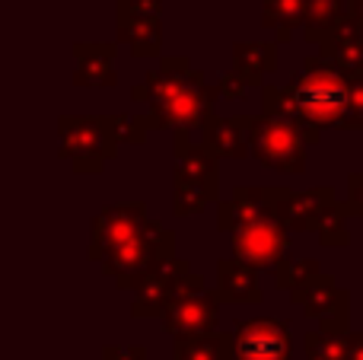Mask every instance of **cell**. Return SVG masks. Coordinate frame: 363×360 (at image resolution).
<instances>
[{"mask_svg": "<svg viewBox=\"0 0 363 360\" xmlns=\"http://www.w3.org/2000/svg\"><path fill=\"white\" fill-rule=\"evenodd\" d=\"M262 112L296 121L306 140H319L322 128L354 121V80H347L325 57H309L306 67L287 86L262 89Z\"/></svg>", "mask_w": 363, "mask_h": 360, "instance_id": "6da1fadb", "label": "cell"}, {"mask_svg": "<svg viewBox=\"0 0 363 360\" xmlns=\"http://www.w3.org/2000/svg\"><path fill=\"white\" fill-rule=\"evenodd\" d=\"M131 99L150 106L147 115L153 121V131L188 134L204 128L220 96L217 86H211L188 57H163L160 67L150 70L144 83L131 89Z\"/></svg>", "mask_w": 363, "mask_h": 360, "instance_id": "7a4b0ae2", "label": "cell"}, {"mask_svg": "<svg viewBox=\"0 0 363 360\" xmlns=\"http://www.w3.org/2000/svg\"><path fill=\"white\" fill-rule=\"evenodd\" d=\"M176 255V236L157 220H147V227L140 233L128 236L125 242L106 249V252L96 259V265L102 268L108 281H115V287L121 291H131L153 265H160L163 259Z\"/></svg>", "mask_w": 363, "mask_h": 360, "instance_id": "3957f363", "label": "cell"}, {"mask_svg": "<svg viewBox=\"0 0 363 360\" xmlns=\"http://www.w3.org/2000/svg\"><path fill=\"white\" fill-rule=\"evenodd\" d=\"M213 201H217V157L204 144H188V134H176L172 210L179 217H191Z\"/></svg>", "mask_w": 363, "mask_h": 360, "instance_id": "277c9868", "label": "cell"}, {"mask_svg": "<svg viewBox=\"0 0 363 360\" xmlns=\"http://www.w3.org/2000/svg\"><path fill=\"white\" fill-rule=\"evenodd\" d=\"M306 134L296 121L284 115H252L249 128V157L284 176H300L306 169Z\"/></svg>", "mask_w": 363, "mask_h": 360, "instance_id": "5b68a950", "label": "cell"}, {"mask_svg": "<svg viewBox=\"0 0 363 360\" xmlns=\"http://www.w3.org/2000/svg\"><path fill=\"white\" fill-rule=\"evenodd\" d=\"M57 134H61V157L74 163V169L83 176L102 172L118 153V144L108 131V115H61Z\"/></svg>", "mask_w": 363, "mask_h": 360, "instance_id": "8992f818", "label": "cell"}, {"mask_svg": "<svg viewBox=\"0 0 363 360\" xmlns=\"http://www.w3.org/2000/svg\"><path fill=\"white\" fill-rule=\"evenodd\" d=\"M163 329L172 338H194V335H207V332H217L220 322V300L211 287L204 284L201 274H188L185 284H182L179 297L172 300L163 310Z\"/></svg>", "mask_w": 363, "mask_h": 360, "instance_id": "52a82bcc", "label": "cell"}, {"mask_svg": "<svg viewBox=\"0 0 363 360\" xmlns=\"http://www.w3.org/2000/svg\"><path fill=\"white\" fill-rule=\"evenodd\" d=\"M233 255L255 268H274L290 252V230L277 217L262 214L230 233Z\"/></svg>", "mask_w": 363, "mask_h": 360, "instance_id": "ba28073f", "label": "cell"}, {"mask_svg": "<svg viewBox=\"0 0 363 360\" xmlns=\"http://www.w3.org/2000/svg\"><path fill=\"white\" fill-rule=\"evenodd\" d=\"M191 274V265L185 259H163L160 265H153L138 284L131 287V316L134 319H160L163 310L179 297L185 278Z\"/></svg>", "mask_w": 363, "mask_h": 360, "instance_id": "9c48e42d", "label": "cell"}, {"mask_svg": "<svg viewBox=\"0 0 363 360\" xmlns=\"http://www.w3.org/2000/svg\"><path fill=\"white\" fill-rule=\"evenodd\" d=\"M294 338L281 319H245L230 335V360H290Z\"/></svg>", "mask_w": 363, "mask_h": 360, "instance_id": "30bf717a", "label": "cell"}, {"mask_svg": "<svg viewBox=\"0 0 363 360\" xmlns=\"http://www.w3.org/2000/svg\"><path fill=\"white\" fill-rule=\"evenodd\" d=\"M332 189L315 191H290V189H268V210L271 217L287 230H315L319 220L332 210Z\"/></svg>", "mask_w": 363, "mask_h": 360, "instance_id": "8fae6325", "label": "cell"}, {"mask_svg": "<svg viewBox=\"0 0 363 360\" xmlns=\"http://www.w3.org/2000/svg\"><path fill=\"white\" fill-rule=\"evenodd\" d=\"M290 300L306 313L309 319H319L322 329L345 332L347 329V291L335 287L328 274H319L309 284L290 291Z\"/></svg>", "mask_w": 363, "mask_h": 360, "instance_id": "7c38bea8", "label": "cell"}, {"mask_svg": "<svg viewBox=\"0 0 363 360\" xmlns=\"http://www.w3.org/2000/svg\"><path fill=\"white\" fill-rule=\"evenodd\" d=\"M147 208L140 201H121V204H108L99 214L93 217V236H89V259H99L106 249L125 242L128 236L140 233L147 227Z\"/></svg>", "mask_w": 363, "mask_h": 360, "instance_id": "4fadbf2b", "label": "cell"}, {"mask_svg": "<svg viewBox=\"0 0 363 360\" xmlns=\"http://www.w3.org/2000/svg\"><path fill=\"white\" fill-rule=\"evenodd\" d=\"M118 42L128 45L134 57H157L163 48V26H160V13L138 10L128 0H118Z\"/></svg>", "mask_w": 363, "mask_h": 360, "instance_id": "5bb4252c", "label": "cell"}, {"mask_svg": "<svg viewBox=\"0 0 363 360\" xmlns=\"http://www.w3.org/2000/svg\"><path fill=\"white\" fill-rule=\"evenodd\" d=\"M322 55L328 64L341 70L347 80H363V29L351 16H345L328 35L319 42Z\"/></svg>", "mask_w": 363, "mask_h": 360, "instance_id": "9a60e30c", "label": "cell"}, {"mask_svg": "<svg viewBox=\"0 0 363 360\" xmlns=\"http://www.w3.org/2000/svg\"><path fill=\"white\" fill-rule=\"evenodd\" d=\"M220 303L233 306H258L262 303V287H258V268L242 259L217 261V287H213Z\"/></svg>", "mask_w": 363, "mask_h": 360, "instance_id": "2e32d148", "label": "cell"}, {"mask_svg": "<svg viewBox=\"0 0 363 360\" xmlns=\"http://www.w3.org/2000/svg\"><path fill=\"white\" fill-rule=\"evenodd\" d=\"M115 42H77L74 45V83L77 86H115Z\"/></svg>", "mask_w": 363, "mask_h": 360, "instance_id": "e0dca14e", "label": "cell"}, {"mask_svg": "<svg viewBox=\"0 0 363 360\" xmlns=\"http://www.w3.org/2000/svg\"><path fill=\"white\" fill-rule=\"evenodd\" d=\"M249 128L252 115H236V118H220L211 115L201 128V144L213 153V157L226 159H245L249 157Z\"/></svg>", "mask_w": 363, "mask_h": 360, "instance_id": "ac0fdd59", "label": "cell"}, {"mask_svg": "<svg viewBox=\"0 0 363 360\" xmlns=\"http://www.w3.org/2000/svg\"><path fill=\"white\" fill-rule=\"evenodd\" d=\"M233 70L249 86L264 83V77L277 70V45L274 42H236L233 45Z\"/></svg>", "mask_w": 363, "mask_h": 360, "instance_id": "d6986e66", "label": "cell"}, {"mask_svg": "<svg viewBox=\"0 0 363 360\" xmlns=\"http://www.w3.org/2000/svg\"><path fill=\"white\" fill-rule=\"evenodd\" d=\"M262 214H271L268 210V189H236L230 201H223L217 208V227L223 233H233L236 227L255 220Z\"/></svg>", "mask_w": 363, "mask_h": 360, "instance_id": "ffe728a7", "label": "cell"}, {"mask_svg": "<svg viewBox=\"0 0 363 360\" xmlns=\"http://www.w3.org/2000/svg\"><path fill=\"white\" fill-rule=\"evenodd\" d=\"M306 6L309 0H262V23L274 29L277 42H287L306 19Z\"/></svg>", "mask_w": 363, "mask_h": 360, "instance_id": "44dd1931", "label": "cell"}, {"mask_svg": "<svg viewBox=\"0 0 363 360\" xmlns=\"http://www.w3.org/2000/svg\"><path fill=\"white\" fill-rule=\"evenodd\" d=\"M347 10H351V0H309L306 19H303L306 38L309 42H322L328 35V29H335L347 16Z\"/></svg>", "mask_w": 363, "mask_h": 360, "instance_id": "7402d4cb", "label": "cell"}, {"mask_svg": "<svg viewBox=\"0 0 363 360\" xmlns=\"http://www.w3.org/2000/svg\"><path fill=\"white\" fill-rule=\"evenodd\" d=\"M172 360H230V335L207 332V335L179 338Z\"/></svg>", "mask_w": 363, "mask_h": 360, "instance_id": "603a6c76", "label": "cell"}, {"mask_svg": "<svg viewBox=\"0 0 363 360\" xmlns=\"http://www.w3.org/2000/svg\"><path fill=\"white\" fill-rule=\"evenodd\" d=\"M306 360H347V335L345 332H332V329L309 332Z\"/></svg>", "mask_w": 363, "mask_h": 360, "instance_id": "cb8c5ba5", "label": "cell"}, {"mask_svg": "<svg viewBox=\"0 0 363 360\" xmlns=\"http://www.w3.org/2000/svg\"><path fill=\"white\" fill-rule=\"evenodd\" d=\"M108 131H112V140L118 147H140L147 140V134L153 131V121L150 115H108Z\"/></svg>", "mask_w": 363, "mask_h": 360, "instance_id": "d4e9b609", "label": "cell"}, {"mask_svg": "<svg viewBox=\"0 0 363 360\" xmlns=\"http://www.w3.org/2000/svg\"><path fill=\"white\" fill-rule=\"evenodd\" d=\"M319 274H322V268H319V261H313V259H284L274 265V281L284 291H296V287L309 284V281L319 278Z\"/></svg>", "mask_w": 363, "mask_h": 360, "instance_id": "484cf974", "label": "cell"}, {"mask_svg": "<svg viewBox=\"0 0 363 360\" xmlns=\"http://www.w3.org/2000/svg\"><path fill=\"white\" fill-rule=\"evenodd\" d=\"M315 233H319L322 246H345V242H347V227H345V217H341V210L338 208L328 210V214L319 220Z\"/></svg>", "mask_w": 363, "mask_h": 360, "instance_id": "4316f807", "label": "cell"}, {"mask_svg": "<svg viewBox=\"0 0 363 360\" xmlns=\"http://www.w3.org/2000/svg\"><path fill=\"white\" fill-rule=\"evenodd\" d=\"M245 86H249V83H245L242 77L233 70V74H223V77L217 80V96H223V99H233V102H236V99H242V96H245Z\"/></svg>", "mask_w": 363, "mask_h": 360, "instance_id": "83f0119b", "label": "cell"}, {"mask_svg": "<svg viewBox=\"0 0 363 360\" xmlns=\"http://www.w3.org/2000/svg\"><path fill=\"white\" fill-rule=\"evenodd\" d=\"M102 360H147L144 344H106Z\"/></svg>", "mask_w": 363, "mask_h": 360, "instance_id": "f1b7e54d", "label": "cell"}, {"mask_svg": "<svg viewBox=\"0 0 363 360\" xmlns=\"http://www.w3.org/2000/svg\"><path fill=\"white\" fill-rule=\"evenodd\" d=\"M347 208L363 214V172H354L347 179Z\"/></svg>", "mask_w": 363, "mask_h": 360, "instance_id": "f546056e", "label": "cell"}, {"mask_svg": "<svg viewBox=\"0 0 363 360\" xmlns=\"http://www.w3.org/2000/svg\"><path fill=\"white\" fill-rule=\"evenodd\" d=\"M351 125L363 128V80H354V121Z\"/></svg>", "mask_w": 363, "mask_h": 360, "instance_id": "4dcf8cb0", "label": "cell"}, {"mask_svg": "<svg viewBox=\"0 0 363 360\" xmlns=\"http://www.w3.org/2000/svg\"><path fill=\"white\" fill-rule=\"evenodd\" d=\"M347 360H363V335H347Z\"/></svg>", "mask_w": 363, "mask_h": 360, "instance_id": "1f68e13d", "label": "cell"}, {"mask_svg": "<svg viewBox=\"0 0 363 360\" xmlns=\"http://www.w3.org/2000/svg\"><path fill=\"white\" fill-rule=\"evenodd\" d=\"M131 6H138V10H150V13H160L163 10V0H128Z\"/></svg>", "mask_w": 363, "mask_h": 360, "instance_id": "d6a6232c", "label": "cell"}, {"mask_svg": "<svg viewBox=\"0 0 363 360\" xmlns=\"http://www.w3.org/2000/svg\"><path fill=\"white\" fill-rule=\"evenodd\" d=\"M347 16H351L354 23L363 29V0H351V10H347Z\"/></svg>", "mask_w": 363, "mask_h": 360, "instance_id": "836d02e7", "label": "cell"}]
</instances>
